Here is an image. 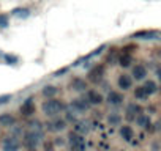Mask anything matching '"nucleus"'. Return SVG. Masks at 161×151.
<instances>
[{
  "label": "nucleus",
  "instance_id": "nucleus-1",
  "mask_svg": "<svg viewBox=\"0 0 161 151\" xmlns=\"http://www.w3.org/2000/svg\"><path fill=\"white\" fill-rule=\"evenodd\" d=\"M63 109H65V104H63L62 101H58V99H54V98L44 101V104H43V112H44L47 117H55V115L60 113Z\"/></svg>",
  "mask_w": 161,
  "mask_h": 151
},
{
  "label": "nucleus",
  "instance_id": "nucleus-2",
  "mask_svg": "<svg viewBox=\"0 0 161 151\" xmlns=\"http://www.w3.org/2000/svg\"><path fill=\"white\" fill-rule=\"evenodd\" d=\"M41 138H43V134L36 129H32V131H29V132H25V135H24V145L27 146V148H30V149H33V148H36L38 146V143L41 142Z\"/></svg>",
  "mask_w": 161,
  "mask_h": 151
},
{
  "label": "nucleus",
  "instance_id": "nucleus-3",
  "mask_svg": "<svg viewBox=\"0 0 161 151\" xmlns=\"http://www.w3.org/2000/svg\"><path fill=\"white\" fill-rule=\"evenodd\" d=\"M2 148H3V151H19V148H21V142H19L18 137L11 135V137H7V138L3 140Z\"/></svg>",
  "mask_w": 161,
  "mask_h": 151
},
{
  "label": "nucleus",
  "instance_id": "nucleus-4",
  "mask_svg": "<svg viewBox=\"0 0 161 151\" xmlns=\"http://www.w3.org/2000/svg\"><path fill=\"white\" fill-rule=\"evenodd\" d=\"M16 123V117L11 115L10 112L7 113H0V126H3V128H10Z\"/></svg>",
  "mask_w": 161,
  "mask_h": 151
},
{
  "label": "nucleus",
  "instance_id": "nucleus-5",
  "mask_svg": "<svg viewBox=\"0 0 161 151\" xmlns=\"http://www.w3.org/2000/svg\"><path fill=\"white\" fill-rule=\"evenodd\" d=\"M33 112H35V104H33L32 98H29V99L21 106V113H22L24 117H29V115H32Z\"/></svg>",
  "mask_w": 161,
  "mask_h": 151
},
{
  "label": "nucleus",
  "instance_id": "nucleus-6",
  "mask_svg": "<svg viewBox=\"0 0 161 151\" xmlns=\"http://www.w3.org/2000/svg\"><path fill=\"white\" fill-rule=\"evenodd\" d=\"M71 138V148H73V151H84V140L80 138L79 135H71L69 137Z\"/></svg>",
  "mask_w": 161,
  "mask_h": 151
},
{
  "label": "nucleus",
  "instance_id": "nucleus-7",
  "mask_svg": "<svg viewBox=\"0 0 161 151\" xmlns=\"http://www.w3.org/2000/svg\"><path fill=\"white\" fill-rule=\"evenodd\" d=\"M87 101L90 102V106H92V104H101V102H103V96H101L98 91L90 90V91H87Z\"/></svg>",
  "mask_w": 161,
  "mask_h": 151
},
{
  "label": "nucleus",
  "instance_id": "nucleus-8",
  "mask_svg": "<svg viewBox=\"0 0 161 151\" xmlns=\"http://www.w3.org/2000/svg\"><path fill=\"white\" fill-rule=\"evenodd\" d=\"M65 126H66L65 120H60V118H57V120H54V121H51V123L47 124V129H49V131H54V132H57V131H63V129H65Z\"/></svg>",
  "mask_w": 161,
  "mask_h": 151
},
{
  "label": "nucleus",
  "instance_id": "nucleus-9",
  "mask_svg": "<svg viewBox=\"0 0 161 151\" xmlns=\"http://www.w3.org/2000/svg\"><path fill=\"white\" fill-rule=\"evenodd\" d=\"M131 85H133V81L128 74H122L119 77V87L122 90H128V88H131Z\"/></svg>",
  "mask_w": 161,
  "mask_h": 151
},
{
  "label": "nucleus",
  "instance_id": "nucleus-10",
  "mask_svg": "<svg viewBox=\"0 0 161 151\" xmlns=\"http://www.w3.org/2000/svg\"><path fill=\"white\" fill-rule=\"evenodd\" d=\"M73 107L76 110H79V112H84V110H87L90 107V102L87 99H74L73 101Z\"/></svg>",
  "mask_w": 161,
  "mask_h": 151
},
{
  "label": "nucleus",
  "instance_id": "nucleus-11",
  "mask_svg": "<svg viewBox=\"0 0 161 151\" xmlns=\"http://www.w3.org/2000/svg\"><path fill=\"white\" fill-rule=\"evenodd\" d=\"M122 101H123V96L119 91H111L108 96V102L112 106H119V104H122Z\"/></svg>",
  "mask_w": 161,
  "mask_h": 151
},
{
  "label": "nucleus",
  "instance_id": "nucleus-12",
  "mask_svg": "<svg viewBox=\"0 0 161 151\" xmlns=\"http://www.w3.org/2000/svg\"><path fill=\"white\" fill-rule=\"evenodd\" d=\"M133 76L136 79H144L145 76H147V69H145V66L144 65H136L134 68H133Z\"/></svg>",
  "mask_w": 161,
  "mask_h": 151
},
{
  "label": "nucleus",
  "instance_id": "nucleus-13",
  "mask_svg": "<svg viewBox=\"0 0 161 151\" xmlns=\"http://www.w3.org/2000/svg\"><path fill=\"white\" fill-rule=\"evenodd\" d=\"M57 91H58V90H57L55 87H52V85H46V87L43 88L41 93H43V96H46L47 99H52V98L57 95Z\"/></svg>",
  "mask_w": 161,
  "mask_h": 151
},
{
  "label": "nucleus",
  "instance_id": "nucleus-14",
  "mask_svg": "<svg viewBox=\"0 0 161 151\" xmlns=\"http://www.w3.org/2000/svg\"><path fill=\"white\" fill-rule=\"evenodd\" d=\"M89 76H90V79H92L93 82L100 81V79H101V76H103V66H100V68L97 66L93 71H90V74H89Z\"/></svg>",
  "mask_w": 161,
  "mask_h": 151
},
{
  "label": "nucleus",
  "instance_id": "nucleus-15",
  "mask_svg": "<svg viewBox=\"0 0 161 151\" xmlns=\"http://www.w3.org/2000/svg\"><path fill=\"white\" fill-rule=\"evenodd\" d=\"M71 87H73L74 90L80 91V90H86V88H87V84H86V81H82V79H74V81L71 82Z\"/></svg>",
  "mask_w": 161,
  "mask_h": 151
},
{
  "label": "nucleus",
  "instance_id": "nucleus-16",
  "mask_svg": "<svg viewBox=\"0 0 161 151\" xmlns=\"http://www.w3.org/2000/svg\"><path fill=\"white\" fill-rule=\"evenodd\" d=\"M29 14H30V11L27 10V8H16V10H13V16H16V18H29Z\"/></svg>",
  "mask_w": 161,
  "mask_h": 151
},
{
  "label": "nucleus",
  "instance_id": "nucleus-17",
  "mask_svg": "<svg viewBox=\"0 0 161 151\" xmlns=\"http://www.w3.org/2000/svg\"><path fill=\"white\" fill-rule=\"evenodd\" d=\"M120 134H122V137H123L125 140H131V138H133V129H131L130 126H123V128L120 129Z\"/></svg>",
  "mask_w": 161,
  "mask_h": 151
},
{
  "label": "nucleus",
  "instance_id": "nucleus-18",
  "mask_svg": "<svg viewBox=\"0 0 161 151\" xmlns=\"http://www.w3.org/2000/svg\"><path fill=\"white\" fill-rule=\"evenodd\" d=\"M134 96H136L137 99H144V98H147V96H148V93L145 91V88H144V87H137V88H136V91H134Z\"/></svg>",
  "mask_w": 161,
  "mask_h": 151
},
{
  "label": "nucleus",
  "instance_id": "nucleus-19",
  "mask_svg": "<svg viewBox=\"0 0 161 151\" xmlns=\"http://www.w3.org/2000/svg\"><path fill=\"white\" fill-rule=\"evenodd\" d=\"M142 87L145 88V91H147L148 95H152V93H155V91H156V85H155V82H152V81H150V82H147V84H145V85H142Z\"/></svg>",
  "mask_w": 161,
  "mask_h": 151
},
{
  "label": "nucleus",
  "instance_id": "nucleus-20",
  "mask_svg": "<svg viewBox=\"0 0 161 151\" xmlns=\"http://www.w3.org/2000/svg\"><path fill=\"white\" fill-rule=\"evenodd\" d=\"M128 113H131L133 117H134V115H139V113H141V107H137V106L131 104V106L128 107Z\"/></svg>",
  "mask_w": 161,
  "mask_h": 151
},
{
  "label": "nucleus",
  "instance_id": "nucleus-21",
  "mask_svg": "<svg viewBox=\"0 0 161 151\" xmlns=\"http://www.w3.org/2000/svg\"><path fill=\"white\" fill-rule=\"evenodd\" d=\"M3 58L8 61V65H16L18 63V57H14V55H3Z\"/></svg>",
  "mask_w": 161,
  "mask_h": 151
},
{
  "label": "nucleus",
  "instance_id": "nucleus-22",
  "mask_svg": "<svg viewBox=\"0 0 161 151\" xmlns=\"http://www.w3.org/2000/svg\"><path fill=\"white\" fill-rule=\"evenodd\" d=\"M5 27H8V18L0 14V29H5Z\"/></svg>",
  "mask_w": 161,
  "mask_h": 151
},
{
  "label": "nucleus",
  "instance_id": "nucleus-23",
  "mask_svg": "<svg viewBox=\"0 0 161 151\" xmlns=\"http://www.w3.org/2000/svg\"><path fill=\"white\" fill-rule=\"evenodd\" d=\"M109 123H111V124H119V123H120V117H119V115L109 117Z\"/></svg>",
  "mask_w": 161,
  "mask_h": 151
},
{
  "label": "nucleus",
  "instance_id": "nucleus-24",
  "mask_svg": "<svg viewBox=\"0 0 161 151\" xmlns=\"http://www.w3.org/2000/svg\"><path fill=\"white\" fill-rule=\"evenodd\" d=\"M10 99H11V95H3V96H0V106H2V104H7Z\"/></svg>",
  "mask_w": 161,
  "mask_h": 151
},
{
  "label": "nucleus",
  "instance_id": "nucleus-25",
  "mask_svg": "<svg viewBox=\"0 0 161 151\" xmlns=\"http://www.w3.org/2000/svg\"><path fill=\"white\" fill-rule=\"evenodd\" d=\"M156 74H158V77L161 79V68H158V71H156Z\"/></svg>",
  "mask_w": 161,
  "mask_h": 151
}]
</instances>
